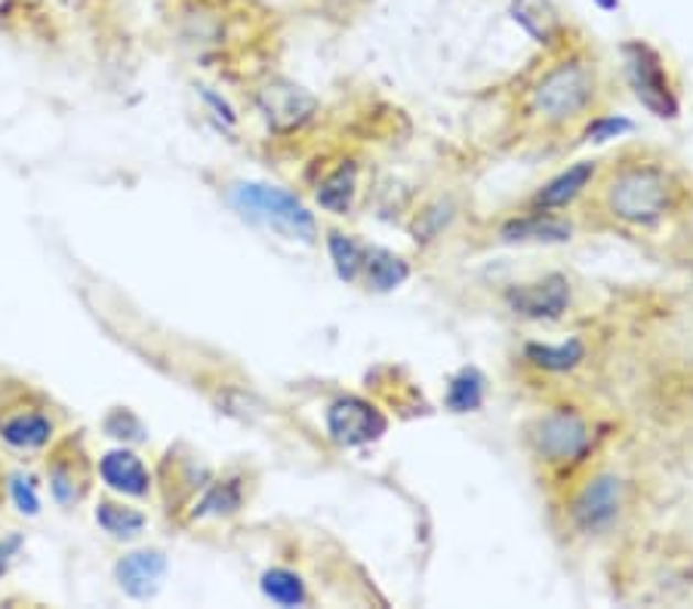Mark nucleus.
Listing matches in <instances>:
<instances>
[{
  "label": "nucleus",
  "instance_id": "nucleus-1",
  "mask_svg": "<svg viewBox=\"0 0 693 609\" xmlns=\"http://www.w3.org/2000/svg\"><path fill=\"white\" fill-rule=\"evenodd\" d=\"M672 185L669 176L657 166H632L626 173H619L610 188H607V207L610 213L632 225L657 222L669 207Z\"/></svg>",
  "mask_w": 693,
  "mask_h": 609
},
{
  "label": "nucleus",
  "instance_id": "nucleus-2",
  "mask_svg": "<svg viewBox=\"0 0 693 609\" xmlns=\"http://www.w3.org/2000/svg\"><path fill=\"white\" fill-rule=\"evenodd\" d=\"M231 204L241 209L247 219L266 222L281 235L300 240H315V216L302 207L296 194L274 188V185H257L247 182L231 192Z\"/></svg>",
  "mask_w": 693,
  "mask_h": 609
},
{
  "label": "nucleus",
  "instance_id": "nucleus-3",
  "mask_svg": "<svg viewBox=\"0 0 693 609\" xmlns=\"http://www.w3.org/2000/svg\"><path fill=\"white\" fill-rule=\"evenodd\" d=\"M595 96V77L583 62H564L555 72L540 80V87L533 89V108L552 123L576 118L580 111H586V105Z\"/></svg>",
  "mask_w": 693,
  "mask_h": 609
},
{
  "label": "nucleus",
  "instance_id": "nucleus-4",
  "mask_svg": "<svg viewBox=\"0 0 693 609\" xmlns=\"http://www.w3.org/2000/svg\"><path fill=\"white\" fill-rule=\"evenodd\" d=\"M622 59H626V75H629L638 102L657 118H679V99L669 87V77H665L657 50H650L641 41H632V44L622 46Z\"/></svg>",
  "mask_w": 693,
  "mask_h": 609
},
{
  "label": "nucleus",
  "instance_id": "nucleus-5",
  "mask_svg": "<svg viewBox=\"0 0 693 609\" xmlns=\"http://www.w3.org/2000/svg\"><path fill=\"white\" fill-rule=\"evenodd\" d=\"M533 444L552 461H576L586 456L592 446V432L583 418L571 410H555L537 422L533 428Z\"/></svg>",
  "mask_w": 693,
  "mask_h": 609
},
{
  "label": "nucleus",
  "instance_id": "nucleus-6",
  "mask_svg": "<svg viewBox=\"0 0 693 609\" xmlns=\"http://www.w3.org/2000/svg\"><path fill=\"white\" fill-rule=\"evenodd\" d=\"M389 428L386 416L361 398H339L327 410V432L339 446H364L379 441Z\"/></svg>",
  "mask_w": 693,
  "mask_h": 609
},
{
  "label": "nucleus",
  "instance_id": "nucleus-7",
  "mask_svg": "<svg viewBox=\"0 0 693 609\" xmlns=\"http://www.w3.org/2000/svg\"><path fill=\"white\" fill-rule=\"evenodd\" d=\"M259 111L266 115L269 127L278 133H290L302 127L305 120H312L317 111V99L308 89L296 87L290 80H272L257 93Z\"/></svg>",
  "mask_w": 693,
  "mask_h": 609
},
{
  "label": "nucleus",
  "instance_id": "nucleus-8",
  "mask_svg": "<svg viewBox=\"0 0 693 609\" xmlns=\"http://www.w3.org/2000/svg\"><path fill=\"white\" fill-rule=\"evenodd\" d=\"M506 302L515 314L530 320H555L567 312L571 302V283L561 274H549L537 283H518L506 290Z\"/></svg>",
  "mask_w": 693,
  "mask_h": 609
},
{
  "label": "nucleus",
  "instance_id": "nucleus-9",
  "mask_svg": "<svg viewBox=\"0 0 693 609\" xmlns=\"http://www.w3.org/2000/svg\"><path fill=\"white\" fill-rule=\"evenodd\" d=\"M622 502V483L614 475H602L588 480L586 490L573 502V523L586 533H598L617 521Z\"/></svg>",
  "mask_w": 693,
  "mask_h": 609
},
{
  "label": "nucleus",
  "instance_id": "nucleus-10",
  "mask_svg": "<svg viewBox=\"0 0 693 609\" xmlns=\"http://www.w3.org/2000/svg\"><path fill=\"white\" fill-rule=\"evenodd\" d=\"M118 581L127 595L133 600H151V597L161 591V581H164L166 573V557L161 551H137V554H127L121 564H118Z\"/></svg>",
  "mask_w": 693,
  "mask_h": 609
},
{
  "label": "nucleus",
  "instance_id": "nucleus-11",
  "mask_svg": "<svg viewBox=\"0 0 693 609\" xmlns=\"http://www.w3.org/2000/svg\"><path fill=\"white\" fill-rule=\"evenodd\" d=\"M99 475L111 490L123 492V496H145L151 487L149 468L142 465L139 456L127 453V449H115L106 459L99 461Z\"/></svg>",
  "mask_w": 693,
  "mask_h": 609
},
{
  "label": "nucleus",
  "instance_id": "nucleus-12",
  "mask_svg": "<svg viewBox=\"0 0 693 609\" xmlns=\"http://www.w3.org/2000/svg\"><path fill=\"white\" fill-rule=\"evenodd\" d=\"M509 13L537 44H555L561 31H564L552 0H512Z\"/></svg>",
  "mask_w": 693,
  "mask_h": 609
},
{
  "label": "nucleus",
  "instance_id": "nucleus-13",
  "mask_svg": "<svg viewBox=\"0 0 693 609\" xmlns=\"http://www.w3.org/2000/svg\"><path fill=\"white\" fill-rule=\"evenodd\" d=\"M592 176H595V164H592V161H580V164H573L571 170H564L561 176L552 178L543 192L533 197V204L540 209L567 207L573 197L592 182Z\"/></svg>",
  "mask_w": 693,
  "mask_h": 609
},
{
  "label": "nucleus",
  "instance_id": "nucleus-14",
  "mask_svg": "<svg viewBox=\"0 0 693 609\" xmlns=\"http://www.w3.org/2000/svg\"><path fill=\"white\" fill-rule=\"evenodd\" d=\"M502 240H543V243H564V240H571L573 228L567 222H561V219H552V216H543V213H537V216H528V219H512V222L502 225Z\"/></svg>",
  "mask_w": 693,
  "mask_h": 609
},
{
  "label": "nucleus",
  "instance_id": "nucleus-15",
  "mask_svg": "<svg viewBox=\"0 0 693 609\" xmlns=\"http://www.w3.org/2000/svg\"><path fill=\"white\" fill-rule=\"evenodd\" d=\"M0 437L15 449H37L53 437V422L44 413H15L0 425Z\"/></svg>",
  "mask_w": 693,
  "mask_h": 609
},
{
  "label": "nucleus",
  "instance_id": "nucleus-16",
  "mask_svg": "<svg viewBox=\"0 0 693 609\" xmlns=\"http://www.w3.org/2000/svg\"><path fill=\"white\" fill-rule=\"evenodd\" d=\"M364 274H367V281L373 290L379 293H389L394 286H401V283L410 278V268L404 259H398L394 253L389 250H379V247H370V250H364Z\"/></svg>",
  "mask_w": 693,
  "mask_h": 609
},
{
  "label": "nucleus",
  "instance_id": "nucleus-17",
  "mask_svg": "<svg viewBox=\"0 0 693 609\" xmlns=\"http://www.w3.org/2000/svg\"><path fill=\"white\" fill-rule=\"evenodd\" d=\"M355 178H358V166L343 164L336 173L321 182L317 188V204L324 209H331L336 216H346L355 200Z\"/></svg>",
  "mask_w": 693,
  "mask_h": 609
},
{
  "label": "nucleus",
  "instance_id": "nucleus-18",
  "mask_svg": "<svg viewBox=\"0 0 693 609\" xmlns=\"http://www.w3.org/2000/svg\"><path fill=\"white\" fill-rule=\"evenodd\" d=\"M524 355L533 367H540V370H549V372H567L573 367H580V360L586 357V345L580 342V339H571V342H561V345H528L524 348Z\"/></svg>",
  "mask_w": 693,
  "mask_h": 609
},
{
  "label": "nucleus",
  "instance_id": "nucleus-19",
  "mask_svg": "<svg viewBox=\"0 0 693 609\" xmlns=\"http://www.w3.org/2000/svg\"><path fill=\"white\" fill-rule=\"evenodd\" d=\"M484 376L478 370H459L447 385V410L451 413H475L484 403Z\"/></svg>",
  "mask_w": 693,
  "mask_h": 609
},
{
  "label": "nucleus",
  "instance_id": "nucleus-20",
  "mask_svg": "<svg viewBox=\"0 0 693 609\" xmlns=\"http://www.w3.org/2000/svg\"><path fill=\"white\" fill-rule=\"evenodd\" d=\"M96 521L99 526L111 533L115 539H133L145 530V514L137 511V508H123V505H111V502H102L96 508Z\"/></svg>",
  "mask_w": 693,
  "mask_h": 609
},
{
  "label": "nucleus",
  "instance_id": "nucleus-21",
  "mask_svg": "<svg viewBox=\"0 0 693 609\" xmlns=\"http://www.w3.org/2000/svg\"><path fill=\"white\" fill-rule=\"evenodd\" d=\"M262 595L278 607H302L305 603V585L290 569H269L262 576Z\"/></svg>",
  "mask_w": 693,
  "mask_h": 609
},
{
  "label": "nucleus",
  "instance_id": "nucleus-22",
  "mask_svg": "<svg viewBox=\"0 0 693 609\" xmlns=\"http://www.w3.org/2000/svg\"><path fill=\"white\" fill-rule=\"evenodd\" d=\"M327 247H331L336 274H339L343 281H358V274L364 271V247L361 243H355V240L348 238V235L333 231L331 240H327Z\"/></svg>",
  "mask_w": 693,
  "mask_h": 609
},
{
  "label": "nucleus",
  "instance_id": "nucleus-23",
  "mask_svg": "<svg viewBox=\"0 0 693 609\" xmlns=\"http://www.w3.org/2000/svg\"><path fill=\"white\" fill-rule=\"evenodd\" d=\"M241 508V490H238V483H219V487H213L207 492V499L197 505L195 514H228V511H238Z\"/></svg>",
  "mask_w": 693,
  "mask_h": 609
},
{
  "label": "nucleus",
  "instance_id": "nucleus-24",
  "mask_svg": "<svg viewBox=\"0 0 693 609\" xmlns=\"http://www.w3.org/2000/svg\"><path fill=\"white\" fill-rule=\"evenodd\" d=\"M106 432L111 434V437H121V441H142L145 428H142V422H139L133 413L118 410V413H111V416H108Z\"/></svg>",
  "mask_w": 693,
  "mask_h": 609
},
{
  "label": "nucleus",
  "instance_id": "nucleus-25",
  "mask_svg": "<svg viewBox=\"0 0 693 609\" xmlns=\"http://www.w3.org/2000/svg\"><path fill=\"white\" fill-rule=\"evenodd\" d=\"M632 130V120L626 118H598L586 130L588 142H610V139H619L622 133Z\"/></svg>",
  "mask_w": 693,
  "mask_h": 609
},
{
  "label": "nucleus",
  "instance_id": "nucleus-26",
  "mask_svg": "<svg viewBox=\"0 0 693 609\" xmlns=\"http://www.w3.org/2000/svg\"><path fill=\"white\" fill-rule=\"evenodd\" d=\"M10 492H13V502L19 505L22 514H37L41 502H37V492L31 487V480L13 477V480H10Z\"/></svg>",
  "mask_w": 693,
  "mask_h": 609
},
{
  "label": "nucleus",
  "instance_id": "nucleus-27",
  "mask_svg": "<svg viewBox=\"0 0 693 609\" xmlns=\"http://www.w3.org/2000/svg\"><path fill=\"white\" fill-rule=\"evenodd\" d=\"M19 548H22V539H19V535H10V539H3V542H0V573L7 569V564L13 561V554Z\"/></svg>",
  "mask_w": 693,
  "mask_h": 609
},
{
  "label": "nucleus",
  "instance_id": "nucleus-28",
  "mask_svg": "<svg viewBox=\"0 0 693 609\" xmlns=\"http://www.w3.org/2000/svg\"><path fill=\"white\" fill-rule=\"evenodd\" d=\"M595 3H598L602 10H617L619 7V0H595Z\"/></svg>",
  "mask_w": 693,
  "mask_h": 609
}]
</instances>
